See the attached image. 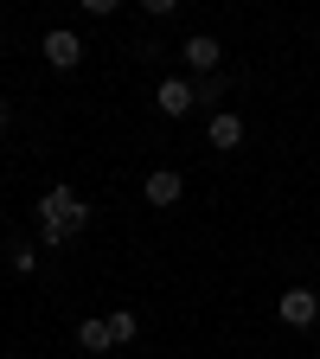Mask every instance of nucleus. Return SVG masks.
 Instances as JSON below:
<instances>
[{"label":"nucleus","mask_w":320,"mask_h":359,"mask_svg":"<svg viewBox=\"0 0 320 359\" xmlns=\"http://www.w3.org/2000/svg\"><path fill=\"white\" fill-rule=\"evenodd\" d=\"M32 224H52V231L77 238L83 224H90V205L77 199V187H45V193H39V205H32Z\"/></svg>","instance_id":"obj_1"},{"label":"nucleus","mask_w":320,"mask_h":359,"mask_svg":"<svg viewBox=\"0 0 320 359\" xmlns=\"http://www.w3.org/2000/svg\"><path fill=\"white\" fill-rule=\"evenodd\" d=\"M39 52H45V65H52V71H77V65H83V39H77L71 26H52Z\"/></svg>","instance_id":"obj_2"},{"label":"nucleus","mask_w":320,"mask_h":359,"mask_svg":"<svg viewBox=\"0 0 320 359\" xmlns=\"http://www.w3.org/2000/svg\"><path fill=\"white\" fill-rule=\"evenodd\" d=\"M179 58H186V71H193V77H211V71L224 65V45H218L211 32H193L186 45H179Z\"/></svg>","instance_id":"obj_3"},{"label":"nucleus","mask_w":320,"mask_h":359,"mask_svg":"<svg viewBox=\"0 0 320 359\" xmlns=\"http://www.w3.org/2000/svg\"><path fill=\"white\" fill-rule=\"evenodd\" d=\"M276 314H282V327H314L320 321V295L314 289H282Z\"/></svg>","instance_id":"obj_4"},{"label":"nucleus","mask_w":320,"mask_h":359,"mask_svg":"<svg viewBox=\"0 0 320 359\" xmlns=\"http://www.w3.org/2000/svg\"><path fill=\"white\" fill-rule=\"evenodd\" d=\"M154 103H160V116H193V109H199V90H193L186 77H167V83L154 90Z\"/></svg>","instance_id":"obj_5"},{"label":"nucleus","mask_w":320,"mask_h":359,"mask_svg":"<svg viewBox=\"0 0 320 359\" xmlns=\"http://www.w3.org/2000/svg\"><path fill=\"white\" fill-rule=\"evenodd\" d=\"M141 193H148V205H179V193H186V180H179L173 167H154Z\"/></svg>","instance_id":"obj_6"},{"label":"nucleus","mask_w":320,"mask_h":359,"mask_svg":"<svg viewBox=\"0 0 320 359\" xmlns=\"http://www.w3.org/2000/svg\"><path fill=\"white\" fill-rule=\"evenodd\" d=\"M205 135H211V148H224V154H231V148H244V116H237V109H218Z\"/></svg>","instance_id":"obj_7"},{"label":"nucleus","mask_w":320,"mask_h":359,"mask_svg":"<svg viewBox=\"0 0 320 359\" xmlns=\"http://www.w3.org/2000/svg\"><path fill=\"white\" fill-rule=\"evenodd\" d=\"M77 346H83V353H109V346H116V340H109V321H103V314L77 321Z\"/></svg>","instance_id":"obj_8"},{"label":"nucleus","mask_w":320,"mask_h":359,"mask_svg":"<svg viewBox=\"0 0 320 359\" xmlns=\"http://www.w3.org/2000/svg\"><path fill=\"white\" fill-rule=\"evenodd\" d=\"M103 321H109V340H116V346H128L134 334H141V321H134V308H109Z\"/></svg>","instance_id":"obj_9"},{"label":"nucleus","mask_w":320,"mask_h":359,"mask_svg":"<svg viewBox=\"0 0 320 359\" xmlns=\"http://www.w3.org/2000/svg\"><path fill=\"white\" fill-rule=\"evenodd\" d=\"M193 90H199V103H218L231 83H224V71H211V77H193Z\"/></svg>","instance_id":"obj_10"},{"label":"nucleus","mask_w":320,"mask_h":359,"mask_svg":"<svg viewBox=\"0 0 320 359\" xmlns=\"http://www.w3.org/2000/svg\"><path fill=\"white\" fill-rule=\"evenodd\" d=\"M7 263L20 269V276H32V269H39V257H32V244H26V238H13V250H7Z\"/></svg>","instance_id":"obj_11"},{"label":"nucleus","mask_w":320,"mask_h":359,"mask_svg":"<svg viewBox=\"0 0 320 359\" xmlns=\"http://www.w3.org/2000/svg\"><path fill=\"white\" fill-rule=\"evenodd\" d=\"M0 128H7V97H0Z\"/></svg>","instance_id":"obj_12"},{"label":"nucleus","mask_w":320,"mask_h":359,"mask_svg":"<svg viewBox=\"0 0 320 359\" xmlns=\"http://www.w3.org/2000/svg\"><path fill=\"white\" fill-rule=\"evenodd\" d=\"M314 359H320V353H314Z\"/></svg>","instance_id":"obj_13"}]
</instances>
